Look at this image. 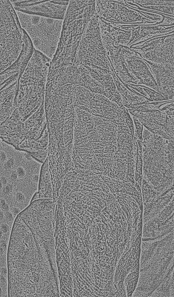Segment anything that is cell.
Segmentation results:
<instances>
[{"mask_svg": "<svg viewBox=\"0 0 174 297\" xmlns=\"http://www.w3.org/2000/svg\"><path fill=\"white\" fill-rule=\"evenodd\" d=\"M42 163L28 153L0 139V187L12 188L11 197H33L38 188Z\"/></svg>", "mask_w": 174, "mask_h": 297, "instance_id": "obj_1", "label": "cell"}, {"mask_svg": "<svg viewBox=\"0 0 174 297\" xmlns=\"http://www.w3.org/2000/svg\"><path fill=\"white\" fill-rule=\"evenodd\" d=\"M143 145V179L160 193L174 189V140L145 128Z\"/></svg>", "mask_w": 174, "mask_h": 297, "instance_id": "obj_2", "label": "cell"}, {"mask_svg": "<svg viewBox=\"0 0 174 297\" xmlns=\"http://www.w3.org/2000/svg\"><path fill=\"white\" fill-rule=\"evenodd\" d=\"M51 60L34 48L19 81L15 109L24 123L44 104L45 87Z\"/></svg>", "mask_w": 174, "mask_h": 297, "instance_id": "obj_3", "label": "cell"}, {"mask_svg": "<svg viewBox=\"0 0 174 297\" xmlns=\"http://www.w3.org/2000/svg\"><path fill=\"white\" fill-rule=\"evenodd\" d=\"M15 11L22 28L29 36L34 48L52 60L59 41L64 20Z\"/></svg>", "mask_w": 174, "mask_h": 297, "instance_id": "obj_4", "label": "cell"}, {"mask_svg": "<svg viewBox=\"0 0 174 297\" xmlns=\"http://www.w3.org/2000/svg\"><path fill=\"white\" fill-rule=\"evenodd\" d=\"M0 72L18 58L23 33L16 11L9 0H0Z\"/></svg>", "mask_w": 174, "mask_h": 297, "instance_id": "obj_5", "label": "cell"}, {"mask_svg": "<svg viewBox=\"0 0 174 297\" xmlns=\"http://www.w3.org/2000/svg\"><path fill=\"white\" fill-rule=\"evenodd\" d=\"M80 64L93 68L110 70L111 65L103 45L97 17L93 16L86 25L76 50Z\"/></svg>", "mask_w": 174, "mask_h": 297, "instance_id": "obj_6", "label": "cell"}, {"mask_svg": "<svg viewBox=\"0 0 174 297\" xmlns=\"http://www.w3.org/2000/svg\"><path fill=\"white\" fill-rule=\"evenodd\" d=\"M95 8L99 17L116 22L118 26L150 25L153 22L144 10L124 4L119 0L96 1Z\"/></svg>", "mask_w": 174, "mask_h": 297, "instance_id": "obj_7", "label": "cell"}, {"mask_svg": "<svg viewBox=\"0 0 174 297\" xmlns=\"http://www.w3.org/2000/svg\"><path fill=\"white\" fill-rule=\"evenodd\" d=\"M130 47L146 61L174 66L173 33L152 37Z\"/></svg>", "mask_w": 174, "mask_h": 297, "instance_id": "obj_8", "label": "cell"}, {"mask_svg": "<svg viewBox=\"0 0 174 297\" xmlns=\"http://www.w3.org/2000/svg\"><path fill=\"white\" fill-rule=\"evenodd\" d=\"M129 111L150 131L167 139L174 140V104L146 111Z\"/></svg>", "mask_w": 174, "mask_h": 297, "instance_id": "obj_9", "label": "cell"}, {"mask_svg": "<svg viewBox=\"0 0 174 297\" xmlns=\"http://www.w3.org/2000/svg\"><path fill=\"white\" fill-rule=\"evenodd\" d=\"M15 10L64 20L69 3L67 0H10Z\"/></svg>", "mask_w": 174, "mask_h": 297, "instance_id": "obj_10", "label": "cell"}, {"mask_svg": "<svg viewBox=\"0 0 174 297\" xmlns=\"http://www.w3.org/2000/svg\"><path fill=\"white\" fill-rule=\"evenodd\" d=\"M162 95L166 100L174 98V67L155 64L145 60Z\"/></svg>", "mask_w": 174, "mask_h": 297, "instance_id": "obj_11", "label": "cell"}, {"mask_svg": "<svg viewBox=\"0 0 174 297\" xmlns=\"http://www.w3.org/2000/svg\"><path fill=\"white\" fill-rule=\"evenodd\" d=\"M0 123L8 118L16 108L19 80L0 84Z\"/></svg>", "mask_w": 174, "mask_h": 297, "instance_id": "obj_12", "label": "cell"}, {"mask_svg": "<svg viewBox=\"0 0 174 297\" xmlns=\"http://www.w3.org/2000/svg\"><path fill=\"white\" fill-rule=\"evenodd\" d=\"M126 3L133 7L153 10L174 16V0H126Z\"/></svg>", "mask_w": 174, "mask_h": 297, "instance_id": "obj_13", "label": "cell"}, {"mask_svg": "<svg viewBox=\"0 0 174 297\" xmlns=\"http://www.w3.org/2000/svg\"><path fill=\"white\" fill-rule=\"evenodd\" d=\"M38 199H52V186L48 157L41 166L39 181Z\"/></svg>", "mask_w": 174, "mask_h": 297, "instance_id": "obj_14", "label": "cell"}, {"mask_svg": "<svg viewBox=\"0 0 174 297\" xmlns=\"http://www.w3.org/2000/svg\"><path fill=\"white\" fill-rule=\"evenodd\" d=\"M22 196H23V195H22ZM16 198H17V197H16ZM14 203H15V202H14ZM14 206H13V207H14Z\"/></svg>", "mask_w": 174, "mask_h": 297, "instance_id": "obj_15", "label": "cell"}, {"mask_svg": "<svg viewBox=\"0 0 174 297\" xmlns=\"http://www.w3.org/2000/svg\"><path fill=\"white\" fill-rule=\"evenodd\" d=\"M19 195H18V196H19ZM26 200H27V199H26ZM15 201H14V202H15Z\"/></svg>", "mask_w": 174, "mask_h": 297, "instance_id": "obj_16", "label": "cell"}, {"mask_svg": "<svg viewBox=\"0 0 174 297\" xmlns=\"http://www.w3.org/2000/svg\"><path fill=\"white\" fill-rule=\"evenodd\" d=\"M62 149H63V148H62ZM69 152H70V151H69Z\"/></svg>", "mask_w": 174, "mask_h": 297, "instance_id": "obj_17", "label": "cell"}]
</instances>
